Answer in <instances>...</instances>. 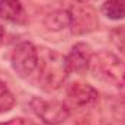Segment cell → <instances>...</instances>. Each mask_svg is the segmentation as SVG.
Wrapping results in <instances>:
<instances>
[{
	"label": "cell",
	"instance_id": "cell-3",
	"mask_svg": "<svg viewBox=\"0 0 125 125\" xmlns=\"http://www.w3.org/2000/svg\"><path fill=\"white\" fill-rule=\"evenodd\" d=\"M64 6L71 18L70 31L73 35H86L97 29L99 26L97 13L84 0H67Z\"/></svg>",
	"mask_w": 125,
	"mask_h": 125
},
{
	"label": "cell",
	"instance_id": "cell-1",
	"mask_svg": "<svg viewBox=\"0 0 125 125\" xmlns=\"http://www.w3.org/2000/svg\"><path fill=\"white\" fill-rule=\"evenodd\" d=\"M38 83L45 92H55L61 89L70 76V70L65 62V55L61 52L39 47L38 48Z\"/></svg>",
	"mask_w": 125,
	"mask_h": 125
},
{
	"label": "cell",
	"instance_id": "cell-9",
	"mask_svg": "<svg viewBox=\"0 0 125 125\" xmlns=\"http://www.w3.org/2000/svg\"><path fill=\"white\" fill-rule=\"evenodd\" d=\"M44 25L51 32H61L71 28V18L65 6L52 9L44 16Z\"/></svg>",
	"mask_w": 125,
	"mask_h": 125
},
{
	"label": "cell",
	"instance_id": "cell-4",
	"mask_svg": "<svg viewBox=\"0 0 125 125\" xmlns=\"http://www.w3.org/2000/svg\"><path fill=\"white\" fill-rule=\"evenodd\" d=\"M29 106L36 118L45 125H62L70 118V106L60 100L32 97Z\"/></svg>",
	"mask_w": 125,
	"mask_h": 125
},
{
	"label": "cell",
	"instance_id": "cell-5",
	"mask_svg": "<svg viewBox=\"0 0 125 125\" xmlns=\"http://www.w3.org/2000/svg\"><path fill=\"white\" fill-rule=\"evenodd\" d=\"M10 65L19 77L28 79L36 71L38 67V48L31 41L19 42L12 51Z\"/></svg>",
	"mask_w": 125,
	"mask_h": 125
},
{
	"label": "cell",
	"instance_id": "cell-7",
	"mask_svg": "<svg viewBox=\"0 0 125 125\" xmlns=\"http://www.w3.org/2000/svg\"><path fill=\"white\" fill-rule=\"evenodd\" d=\"M92 55H93V50L87 42H76L71 47L70 52L65 55V62L70 70V74L71 73L83 74L89 71Z\"/></svg>",
	"mask_w": 125,
	"mask_h": 125
},
{
	"label": "cell",
	"instance_id": "cell-6",
	"mask_svg": "<svg viewBox=\"0 0 125 125\" xmlns=\"http://www.w3.org/2000/svg\"><path fill=\"white\" fill-rule=\"evenodd\" d=\"M68 106L74 108H86L94 103L99 97V92L92 84L83 83V82H74L70 83L65 89Z\"/></svg>",
	"mask_w": 125,
	"mask_h": 125
},
{
	"label": "cell",
	"instance_id": "cell-10",
	"mask_svg": "<svg viewBox=\"0 0 125 125\" xmlns=\"http://www.w3.org/2000/svg\"><path fill=\"white\" fill-rule=\"evenodd\" d=\"M100 12L111 21H122L125 19V0H105Z\"/></svg>",
	"mask_w": 125,
	"mask_h": 125
},
{
	"label": "cell",
	"instance_id": "cell-13",
	"mask_svg": "<svg viewBox=\"0 0 125 125\" xmlns=\"http://www.w3.org/2000/svg\"><path fill=\"white\" fill-rule=\"evenodd\" d=\"M0 125H35V124L28 118H13V119L0 122Z\"/></svg>",
	"mask_w": 125,
	"mask_h": 125
},
{
	"label": "cell",
	"instance_id": "cell-2",
	"mask_svg": "<svg viewBox=\"0 0 125 125\" xmlns=\"http://www.w3.org/2000/svg\"><path fill=\"white\" fill-rule=\"evenodd\" d=\"M89 71L93 73L96 79L111 86L125 89V62L111 51L102 50L93 52Z\"/></svg>",
	"mask_w": 125,
	"mask_h": 125
},
{
	"label": "cell",
	"instance_id": "cell-11",
	"mask_svg": "<svg viewBox=\"0 0 125 125\" xmlns=\"http://www.w3.org/2000/svg\"><path fill=\"white\" fill-rule=\"evenodd\" d=\"M15 103H16V97L13 92L9 89V86L3 80H0V115L12 111Z\"/></svg>",
	"mask_w": 125,
	"mask_h": 125
},
{
	"label": "cell",
	"instance_id": "cell-12",
	"mask_svg": "<svg viewBox=\"0 0 125 125\" xmlns=\"http://www.w3.org/2000/svg\"><path fill=\"white\" fill-rule=\"evenodd\" d=\"M109 39H111L112 45L118 51H121V54L125 55V25L112 28L109 32Z\"/></svg>",
	"mask_w": 125,
	"mask_h": 125
},
{
	"label": "cell",
	"instance_id": "cell-8",
	"mask_svg": "<svg viewBox=\"0 0 125 125\" xmlns=\"http://www.w3.org/2000/svg\"><path fill=\"white\" fill-rule=\"evenodd\" d=\"M0 21L16 26H25L29 22L21 0H0Z\"/></svg>",
	"mask_w": 125,
	"mask_h": 125
}]
</instances>
